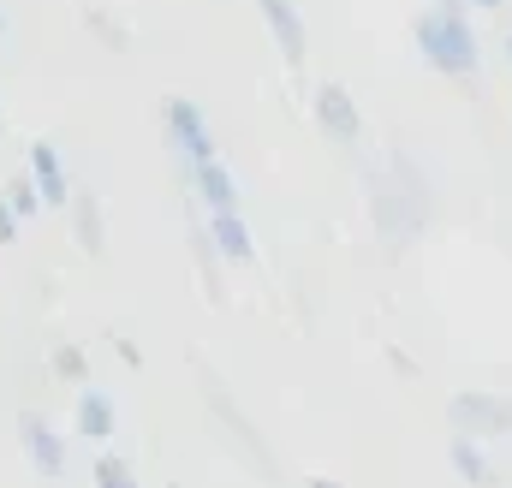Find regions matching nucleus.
Returning a JSON list of instances; mask_svg holds the SVG:
<instances>
[{"mask_svg": "<svg viewBox=\"0 0 512 488\" xmlns=\"http://www.w3.org/2000/svg\"><path fill=\"white\" fill-rule=\"evenodd\" d=\"M411 42H417L423 66L441 72V78H453V84H465V78L483 72V42H477V30H471L465 12H435V6L417 12L411 18Z\"/></svg>", "mask_w": 512, "mask_h": 488, "instance_id": "1", "label": "nucleus"}, {"mask_svg": "<svg viewBox=\"0 0 512 488\" xmlns=\"http://www.w3.org/2000/svg\"><path fill=\"white\" fill-rule=\"evenodd\" d=\"M203 405H209V417H215V429L227 435V447H233V459L251 471V477H262V483H274L280 477V459H274V447H268V435L251 423V411L227 393V381L221 375H209L203 369Z\"/></svg>", "mask_w": 512, "mask_h": 488, "instance_id": "2", "label": "nucleus"}, {"mask_svg": "<svg viewBox=\"0 0 512 488\" xmlns=\"http://www.w3.org/2000/svg\"><path fill=\"white\" fill-rule=\"evenodd\" d=\"M358 173H364V209H370V221H376V233L387 239L393 256H405L411 244L423 239V227H429V209H417L393 179H387V167H370V161H358Z\"/></svg>", "mask_w": 512, "mask_h": 488, "instance_id": "3", "label": "nucleus"}, {"mask_svg": "<svg viewBox=\"0 0 512 488\" xmlns=\"http://www.w3.org/2000/svg\"><path fill=\"white\" fill-rule=\"evenodd\" d=\"M161 125H167V143H173L179 173H191V167H203V161H221V143H215V131H209V120H203L197 102L167 96V102H161Z\"/></svg>", "mask_w": 512, "mask_h": 488, "instance_id": "4", "label": "nucleus"}, {"mask_svg": "<svg viewBox=\"0 0 512 488\" xmlns=\"http://www.w3.org/2000/svg\"><path fill=\"white\" fill-rule=\"evenodd\" d=\"M447 423H453V435H471V441L507 435L512 429V393H501V387H465V393L447 399Z\"/></svg>", "mask_w": 512, "mask_h": 488, "instance_id": "5", "label": "nucleus"}, {"mask_svg": "<svg viewBox=\"0 0 512 488\" xmlns=\"http://www.w3.org/2000/svg\"><path fill=\"white\" fill-rule=\"evenodd\" d=\"M12 429H18V453L30 459V471H36L42 483H60V477H66V465H72L66 435H60L42 411H30V405L18 411V423H12Z\"/></svg>", "mask_w": 512, "mask_h": 488, "instance_id": "6", "label": "nucleus"}, {"mask_svg": "<svg viewBox=\"0 0 512 488\" xmlns=\"http://www.w3.org/2000/svg\"><path fill=\"white\" fill-rule=\"evenodd\" d=\"M310 114H316V131H322L328 143H340V149H358V143H364V108L352 102L346 84H322L316 102H310Z\"/></svg>", "mask_w": 512, "mask_h": 488, "instance_id": "7", "label": "nucleus"}, {"mask_svg": "<svg viewBox=\"0 0 512 488\" xmlns=\"http://www.w3.org/2000/svg\"><path fill=\"white\" fill-rule=\"evenodd\" d=\"M24 173H30V185H36V197H42V209H60L66 215V203H72V173H66V155H60V143H48V137H36L30 149H24Z\"/></svg>", "mask_w": 512, "mask_h": 488, "instance_id": "8", "label": "nucleus"}, {"mask_svg": "<svg viewBox=\"0 0 512 488\" xmlns=\"http://www.w3.org/2000/svg\"><path fill=\"white\" fill-rule=\"evenodd\" d=\"M179 185H185V197H191L203 215H233V209H239V179H233L227 161H203V167L179 173Z\"/></svg>", "mask_w": 512, "mask_h": 488, "instance_id": "9", "label": "nucleus"}, {"mask_svg": "<svg viewBox=\"0 0 512 488\" xmlns=\"http://www.w3.org/2000/svg\"><path fill=\"white\" fill-rule=\"evenodd\" d=\"M256 12H262V24H268V36H274L280 60H286L292 72H304V60H310V30H304V12H298L292 0H256Z\"/></svg>", "mask_w": 512, "mask_h": 488, "instance_id": "10", "label": "nucleus"}, {"mask_svg": "<svg viewBox=\"0 0 512 488\" xmlns=\"http://www.w3.org/2000/svg\"><path fill=\"white\" fill-rule=\"evenodd\" d=\"M185 244H191V262H197V274H203V292H209V304H227V262H221V250L209 239V227H203V215H197V203L185 197Z\"/></svg>", "mask_w": 512, "mask_h": 488, "instance_id": "11", "label": "nucleus"}, {"mask_svg": "<svg viewBox=\"0 0 512 488\" xmlns=\"http://www.w3.org/2000/svg\"><path fill=\"white\" fill-rule=\"evenodd\" d=\"M72 429L90 441V447H108L114 441V429H120V411H114V399L102 393V387H78V399H72Z\"/></svg>", "mask_w": 512, "mask_h": 488, "instance_id": "12", "label": "nucleus"}, {"mask_svg": "<svg viewBox=\"0 0 512 488\" xmlns=\"http://www.w3.org/2000/svg\"><path fill=\"white\" fill-rule=\"evenodd\" d=\"M66 221H72V239H78L84 256H102V250H108V215H102V197H96L90 185H78V191H72Z\"/></svg>", "mask_w": 512, "mask_h": 488, "instance_id": "13", "label": "nucleus"}, {"mask_svg": "<svg viewBox=\"0 0 512 488\" xmlns=\"http://www.w3.org/2000/svg\"><path fill=\"white\" fill-rule=\"evenodd\" d=\"M203 227H209V239H215V250H221V262H227V268L256 262V239H251L245 209H233V215H203Z\"/></svg>", "mask_w": 512, "mask_h": 488, "instance_id": "14", "label": "nucleus"}, {"mask_svg": "<svg viewBox=\"0 0 512 488\" xmlns=\"http://www.w3.org/2000/svg\"><path fill=\"white\" fill-rule=\"evenodd\" d=\"M382 167H387V179H393V185H399V191H405L417 209H429V215H435V179L417 167V155H411L405 143H393V149H387Z\"/></svg>", "mask_w": 512, "mask_h": 488, "instance_id": "15", "label": "nucleus"}, {"mask_svg": "<svg viewBox=\"0 0 512 488\" xmlns=\"http://www.w3.org/2000/svg\"><path fill=\"white\" fill-rule=\"evenodd\" d=\"M447 465H453V477H459V483L501 488L495 465H489V453H483V441H471V435H447Z\"/></svg>", "mask_w": 512, "mask_h": 488, "instance_id": "16", "label": "nucleus"}, {"mask_svg": "<svg viewBox=\"0 0 512 488\" xmlns=\"http://www.w3.org/2000/svg\"><path fill=\"white\" fill-rule=\"evenodd\" d=\"M90 488H143V477H137V465H131L126 453H96L90 459Z\"/></svg>", "mask_w": 512, "mask_h": 488, "instance_id": "17", "label": "nucleus"}, {"mask_svg": "<svg viewBox=\"0 0 512 488\" xmlns=\"http://www.w3.org/2000/svg\"><path fill=\"white\" fill-rule=\"evenodd\" d=\"M84 30H90L108 54H131V30L108 12V6H84Z\"/></svg>", "mask_w": 512, "mask_h": 488, "instance_id": "18", "label": "nucleus"}, {"mask_svg": "<svg viewBox=\"0 0 512 488\" xmlns=\"http://www.w3.org/2000/svg\"><path fill=\"white\" fill-rule=\"evenodd\" d=\"M48 369H54V381H66V387H84V381H90V358H84L78 340H60V346L48 352Z\"/></svg>", "mask_w": 512, "mask_h": 488, "instance_id": "19", "label": "nucleus"}, {"mask_svg": "<svg viewBox=\"0 0 512 488\" xmlns=\"http://www.w3.org/2000/svg\"><path fill=\"white\" fill-rule=\"evenodd\" d=\"M0 197H6V209H12V215H18L24 227H30V221L42 215V197H36V185H30V173H12V179L0 185Z\"/></svg>", "mask_w": 512, "mask_h": 488, "instance_id": "20", "label": "nucleus"}, {"mask_svg": "<svg viewBox=\"0 0 512 488\" xmlns=\"http://www.w3.org/2000/svg\"><path fill=\"white\" fill-rule=\"evenodd\" d=\"M18 233H24V221L6 209V197H0V244H18Z\"/></svg>", "mask_w": 512, "mask_h": 488, "instance_id": "21", "label": "nucleus"}, {"mask_svg": "<svg viewBox=\"0 0 512 488\" xmlns=\"http://www.w3.org/2000/svg\"><path fill=\"white\" fill-rule=\"evenodd\" d=\"M114 352H120V358H126L131 369H143V352H137V346H131L126 334H114Z\"/></svg>", "mask_w": 512, "mask_h": 488, "instance_id": "22", "label": "nucleus"}, {"mask_svg": "<svg viewBox=\"0 0 512 488\" xmlns=\"http://www.w3.org/2000/svg\"><path fill=\"white\" fill-rule=\"evenodd\" d=\"M435 12H465V0H429Z\"/></svg>", "mask_w": 512, "mask_h": 488, "instance_id": "23", "label": "nucleus"}, {"mask_svg": "<svg viewBox=\"0 0 512 488\" xmlns=\"http://www.w3.org/2000/svg\"><path fill=\"white\" fill-rule=\"evenodd\" d=\"M465 6H477V12H501L507 0H465Z\"/></svg>", "mask_w": 512, "mask_h": 488, "instance_id": "24", "label": "nucleus"}, {"mask_svg": "<svg viewBox=\"0 0 512 488\" xmlns=\"http://www.w3.org/2000/svg\"><path fill=\"white\" fill-rule=\"evenodd\" d=\"M304 488H340L334 477H304Z\"/></svg>", "mask_w": 512, "mask_h": 488, "instance_id": "25", "label": "nucleus"}, {"mask_svg": "<svg viewBox=\"0 0 512 488\" xmlns=\"http://www.w3.org/2000/svg\"><path fill=\"white\" fill-rule=\"evenodd\" d=\"M501 54H507V72H512V30L501 36Z\"/></svg>", "mask_w": 512, "mask_h": 488, "instance_id": "26", "label": "nucleus"}, {"mask_svg": "<svg viewBox=\"0 0 512 488\" xmlns=\"http://www.w3.org/2000/svg\"><path fill=\"white\" fill-rule=\"evenodd\" d=\"M0 42H6V6H0Z\"/></svg>", "mask_w": 512, "mask_h": 488, "instance_id": "27", "label": "nucleus"}, {"mask_svg": "<svg viewBox=\"0 0 512 488\" xmlns=\"http://www.w3.org/2000/svg\"><path fill=\"white\" fill-rule=\"evenodd\" d=\"M0 137H6V108H0Z\"/></svg>", "mask_w": 512, "mask_h": 488, "instance_id": "28", "label": "nucleus"}, {"mask_svg": "<svg viewBox=\"0 0 512 488\" xmlns=\"http://www.w3.org/2000/svg\"><path fill=\"white\" fill-rule=\"evenodd\" d=\"M507 435H512V429H507Z\"/></svg>", "mask_w": 512, "mask_h": 488, "instance_id": "29", "label": "nucleus"}]
</instances>
